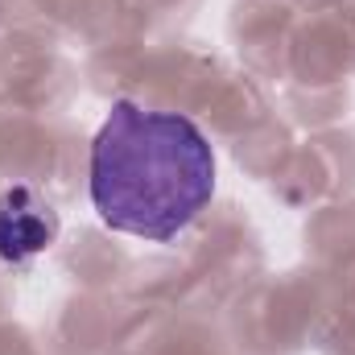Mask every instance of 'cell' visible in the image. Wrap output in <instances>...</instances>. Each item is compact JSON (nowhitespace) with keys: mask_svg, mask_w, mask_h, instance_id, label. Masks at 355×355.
Segmentation results:
<instances>
[{"mask_svg":"<svg viewBox=\"0 0 355 355\" xmlns=\"http://www.w3.org/2000/svg\"><path fill=\"white\" fill-rule=\"evenodd\" d=\"M91 202L112 232L166 244L215 194V153L194 120L116 99L91 141Z\"/></svg>","mask_w":355,"mask_h":355,"instance_id":"1","label":"cell"},{"mask_svg":"<svg viewBox=\"0 0 355 355\" xmlns=\"http://www.w3.org/2000/svg\"><path fill=\"white\" fill-rule=\"evenodd\" d=\"M58 240V211L33 186L0 190V261H33Z\"/></svg>","mask_w":355,"mask_h":355,"instance_id":"2","label":"cell"}]
</instances>
